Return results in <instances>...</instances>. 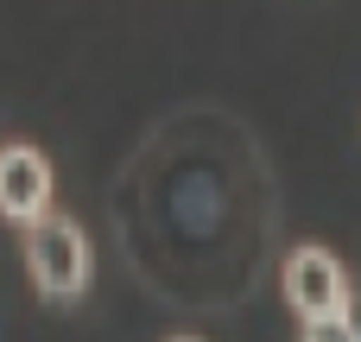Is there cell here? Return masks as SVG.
Masks as SVG:
<instances>
[{"label": "cell", "mask_w": 361, "mask_h": 342, "mask_svg": "<svg viewBox=\"0 0 361 342\" xmlns=\"http://www.w3.org/2000/svg\"><path fill=\"white\" fill-rule=\"evenodd\" d=\"M305 342H361V330L349 324V311H343V317H324V324H311V330H305Z\"/></svg>", "instance_id": "obj_4"}, {"label": "cell", "mask_w": 361, "mask_h": 342, "mask_svg": "<svg viewBox=\"0 0 361 342\" xmlns=\"http://www.w3.org/2000/svg\"><path fill=\"white\" fill-rule=\"evenodd\" d=\"M44 197H51V165L32 146H6L0 152V209L19 216V222H38Z\"/></svg>", "instance_id": "obj_3"}, {"label": "cell", "mask_w": 361, "mask_h": 342, "mask_svg": "<svg viewBox=\"0 0 361 342\" xmlns=\"http://www.w3.org/2000/svg\"><path fill=\"white\" fill-rule=\"evenodd\" d=\"M286 298H292L298 317L324 324V317H343L349 311V279H343V267L324 248H298L286 260Z\"/></svg>", "instance_id": "obj_2"}, {"label": "cell", "mask_w": 361, "mask_h": 342, "mask_svg": "<svg viewBox=\"0 0 361 342\" xmlns=\"http://www.w3.org/2000/svg\"><path fill=\"white\" fill-rule=\"evenodd\" d=\"M25 260H32V279H38L51 298H70V292L82 286V273H89V248H82L76 222H63V216H38V222H32Z\"/></svg>", "instance_id": "obj_1"}, {"label": "cell", "mask_w": 361, "mask_h": 342, "mask_svg": "<svg viewBox=\"0 0 361 342\" xmlns=\"http://www.w3.org/2000/svg\"><path fill=\"white\" fill-rule=\"evenodd\" d=\"M349 324H355V330H361V279H355V286H349Z\"/></svg>", "instance_id": "obj_5"}]
</instances>
